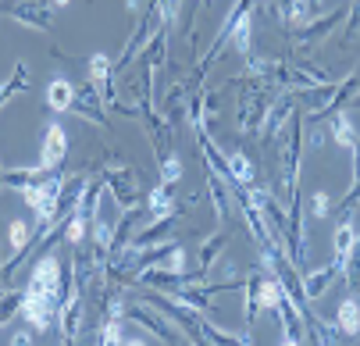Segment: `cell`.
<instances>
[{
	"mask_svg": "<svg viewBox=\"0 0 360 346\" xmlns=\"http://www.w3.org/2000/svg\"><path fill=\"white\" fill-rule=\"evenodd\" d=\"M182 179V158L179 154H168L165 161H161V186H172V182H179Z\"/></svg>",
	"mask_w": 360,
	"mask_h": 346,
	"instance_id": "19",
	"label": "cell"
},
{
	"mask_svg": "<svg viewBox=\"0 0 360 346\" xmlns=\"http://www.w3.org/2000/svg\"><path fill=\"white\" fill-rule=\"evenodd\" d=\"M342 18H346V11H342V8H335V11H332V15H328L325 22H314V25H307V29H303V36H307V39H311V36H325V32H328L332 25H339Z\"/></svg>",
	"mask_w": 360,
	"mask_h": 346,
	"instance_id": "20",
	"label": "cell"
},
{
	"mask_svg": "<svg viewBox=\"0 0 360 346\" xmlns=\"http://www.w3.org/2000/svg\"><path fill=\"white\" fill-rule=\"evenodd\" d=\"M356 25H360V0H356V8L349 11V32H353Z\"/></svg>",
	"mask_w": 360,
	"mask_h": 346,
	"instance_id": "26",
	"label": "cell"
},
{
	"mask_svg": "<svg viewBox=\"0 0 360 346\" xmlns=\"http://www.w3.org/2000/svg\"><path fill=\"white\" fill-rule=\"evenodd\" d=\"M132 321H139L143 328H150L153 335H158L161 342H168V346H189V342H186V339H182V335H179V332L172 328V325H168V318H161L158 311L136 307V311H132Z\"/></svg>",
	"mask_w": 360,
	"mask_h": 346,
	"instance_id": "4",
	"label": "cell"
},
{
	"mask_svg": "<svg viewBox=\"0 0 360 346\" xmlns=\"http://www.w3.org/2000/svg\"><path fill=\"white\" fill-rule=\"evenodd\" d=\"M15 311H22V293H4L0 296V325H4Z\"/></svg>",
	"mask_w": 360,
	"mask_h": 346,
	"instance_id": "22",
	"label": "cell"
},
{
	"mask_svg": "<svg viewBox=\"0 0 360 346\" xmlns=\"http://www.w3.org/2000/svg\"><path fill=\"white\" fill-rule=\"evenodd\" d=\"M89 82H93V93H100L104 101H111V61L104 54L89 58Z\"/></svg>",
	"mask_w": 360,
	"mask_h": 346,
	"instance_id": "9",
	"label": "cell"
},
{
	"mask_svg": "<svg viewBox=\"0 0 360 346\" xmlns=\"http://www.w3.org/2000/svg\"><path fill=\"white\" fill-rule=\"evenodd\" d=\"M225 246H229V236H225V232H218L211 243H203V246H200V264H203V268L218 264V254L225 250Z\"/></svg>",
	"mask_w": 360,
	"mask_h": 346,
	"instance_id": "15",
	"label": "cell"
},
{
	"mask_svg": "<svg viewBox=\"0 0 360 346\" xmlns=\"http://www.w3.org/2000/svg\"><path fill=\"white\" fill-rule=\"evenodd\" d=\"M25 82H29V68H25V65H18V68H15V75H11L8 82H0V108H4L15 93H22V89H25Z\"/></svg>",
	"mask_w": 360,
	"mask_h": 346,
	"instance_id": "14",
	"label": "cell"
},
{
	"mask_svg": "<svg viewBox=\"0 0 360 346\" xmlns=\"http://www.w3.org/2000/svg\"><path fill=\"white\" fill-rule=\"evenodd\" d=\"M225 168H229V186L232 189H246L253 182V161L246 154H239V150L225 154Z\"/></svg>",
	"mask_w": 360,
	"mask_h": 346,
	"instance_id": "8",
	"label": "cell"
},
{
	"mask_svg": "<svg viewBox=\"0 0 360 346\" xmlns=\"http://www.w3.org/2000/svg\"><path fill=\"white\" fill-rule=\"evenodd\" d=\"M125 339H122V328H118V318H111L108 325H104V332H100V346H122Z\"/></svg>",
	"mask_w": 360,
	"mask_h": 346,
	"instance_id": "23",
	"label": "cell"
},
{
	"mask_svg": "<svg viewBox=\"0 0 360 346\" xmlns=\"http://www.w3.org/2000/svg\"><path fill=\"white\" fill-rule=\"evenodd\" d=\"M11 346H32V332H29V328H18V332L11 335Z\"/></svg>",
	"mask_w": 360,
	"mask_h": 346,
	"instance_id": "25",
	"label": "cell"
},
{
	"mask_svg": "<svg viewBox=\"0 0 360 346\" xmlns=\"http://www.w3.org/2000/svg\"><path fill=\"white\" fill-rule=\"evenodd\" d=\"M65 158H68V129L61 125V122H50L46 129H43V143H39V172L43 175H54L61 165H65Z\"/></svg>",
	"mask_w": 360,
	"mask_h": 346,
	"instance_id": "3",
	"label": "cell"
},
{
	"mask_svg": "<svg viewBox=\"0 0 360 346\" xmlns=\"http://www.w3.org/2000/svg\"><path fill=\"white\" fill-rule=\"evenodd\" d=\"M61 289H65V271H61V261L54 254H46L43 261L32 264L29 271V282L22 289V318L29 321V328H39L46 332L54 325V314L61 311Z\"/></svg>",
	"mask_w": 360,
	"mask_h": 346,
	"instance_id": "1",
	"label": "cell"
},
{
	"mask_svg": "<svg viewBox=\"0 0 360 346\" xmlns=\"http://www.w3.org/2000/svg\"><path fill=\"white\" fill-rule=\"evenodd\" d=\"M75 101H79V89L68 82V79H50V86H46V104H50V111H58V115H68L72 108H75Z\"/></svg>",
	"mask_w": 360,
	"mask_h": 346,
	"instance_id": "6",
	"label": "cell"
},
{
	"mask_svg": "<svg viewBox=\"0 0 360 346\" xmlns=\"http://www.w3.org/2000/svg\"><path fill=\"white\" fill-rule=\"evenodd\" d=\"M311 204H314L311 214H314V218H325V214L332 211V196H328V193H314V200H311Z\"/></svg>",
	"mask_w": 360,
	"mask_h": 346,
	"instance_id": "24",
	"label": "cell"
},
{
	"mask_svg": "<svg viewBox=\"0 0 360 346\" xmlns=\"http://www.w3.org/2000/svg\"><path fill=\"white\" fill-rule=\"evenodd\" d=\"M339 328H342L346 335H356V332H360V304L353 300V296L339 304Z\"/></svg>",
	"mask_w": 360,
	"mask_h": 346,
	"instance_id": "12",
	"label": "cell"
},
{
	"mask_svg": "<svg viewBox=\"0 0 360 346\" xmlns=\"http://www.w3.org/2000/svg\"><path fill=\"white\" fill-rule=\"evenodd\" d=\"M146 204H150L153 218H161V214H175V200L168 196V186H158V189H150Z\"/></svg>",
	"mask_w": 360,
	"mask_h": 346,
	"instance_id": "13",
	"label": "cell"
},
{
	"mask_svg": "<svg viewBox=\"0 0 360 346\" xmlns=\"http://www.w3.org/2000/svg\"><path fill=\"white\" fill-rule=\"evenodd\" d=\"M282 346H300V339H296V335H285V339H282Z\"/></svg>",
	"mask_w": 360,
	"mask_h": 346,
	"instance_id": "27",
	"label": "cell"
},
{
	"mask_svg": "<svg viewBox=\"0 0 360 346\" xmlns=\"http://www.w3.org/2000/svg\"><path fill=\"white\" fill-rule=\"evenodd\" d=\"M328 132H332V139L339 143V146H356L360 143V136H356V129H353V118L349 115H332V122H328Z\"/></svg>",
	"mask_w": 360,
	"mask_h": 346,
	"instance_id": "10",
	"label": "cell"
},
{
	"mask_svg": "<svg viewBox=\"0 0 360 346\" xmlns=\"http://www.w3.org/2000/svg\"><path fill=\"white\" fill-rule=\"evenodd\" d=\"M8 15L36 32H46L50 29V4H36V0H22V4H11Z\"/></svg>",
	"mask_w": 360,
	"mask_h": 346,
	"instance_id": "5",
	"label": "cell"
},
{
	"mask_svg": "<svg viewBox=\"0 0 360 346\" xmlns=\"http://www.w3.org/2000/svg\"><path fill=\"white\" fill-rule=\"evenodd\" d=\"M122 346H146V342H143V339H125Z\"/></svg>",
	"mask_w": 360,
	"mask_h": 346,
	"instance_id": "29",
	"label": "cell"
},
{
	"mask_svg": "<svg viewBox=\"0 0 360 346\" xmlns=\"http://www.w3.org/2000/svg\"><path fill=\"white\" fill-rule=\"evenodd\" d=\"M307 321H311V328H314V339H318V346H339V342H335V328H332V325H321V321H314V314H307Z\"/></svg>",
	"mask_w": 360,
	"mask_h": 346,
	"instance_id": "21",
	"label": "cell"
},
{
	"mask_svg": "<svg viewBox=\"0 0 360 346\" xmlns=\"http://www.w3.org/2000/svg\"><path fill=\"white\" fill-rule=\"evenodd\" d=\"M339 271H342V268H339L335 261H328V264L318 268V271H307V275H303V296H307V300H318V296H325L328 286H332V278H335Z\"/></svg>",
	"mask_w": 360,
	"mask_h": 346,
	"instance_id": "7",
	"label": "cell"
},
{
	"mask_svg": "<svg viewBox=\"0 0 360 346\" xmlns=\"http://www.w3.org/2000/svg\"><path fill=\"white\" fill-rule=\"evenodd\" d=\"M72 0H50V8H68Z\"/></svg>",
	"mask_w": 360,
	"mask_h": 346,
	"instance_id": "28",
	"label": "cell"
},
{
	"mask_svg": "<svg viewBox=\"0 0 360 346\" xmlns=\"http://www.w3.org/2000/svg\"><path fill=\"white\" fill-rule=\"evenodd\" d=\"M356 239H360V236H356L353 222L346 218V222H342V225L335 229V257H332V261H335L339 268H342V261L349 257V250H353V243H356Z\"/></svg>",
	"mask_w": 360,
	"mask_h": 346,
	"instance_id": "11",
	"label": "cell"
},
{
	"mask_svg": "<svg viewBox=\"0 0 360 346\" xmlns=\"http://www.w3.org/2000/svg\"><path fill=\"white\" fill-rule=\"evenodd\" d=\"M342 271H346V282H349V289H353V293H360V239L353 243L349 257L342 261Z\"/></svg>",
	"mask_w": 360,
	"mask_h": 346,
	"instance_id": "16",
	"label": "cell"
},
{
	"mask_svg": "<svg viewBox=\"0 0 360 346\" xmlns=\"http://www.w3.org/2000/svg\"><path fill=\"white\" fill-rule=\"evenodd\" d=\"M203 332H207V339L214 346H250V339H239V335H232V332H225L218 325H203Z\"/></svg>",
	"mask_w": 360,
	"mask_h": 346,
	"instance_id": "18",
	"label": "cell"
},
{
	"mask_svg": "<svg viewBox=\"0 0 360 346\" xmlns=\"http://www.w3.org/2000/svg\"><path fill=\"white\" fill-rule=\"evenodd\" d=\"M65 175L54 172V175H43V179H29L22 182V196H25V204L32 207L36 214V229H46V225H54L58 211H61V193H65Z\"/></svg>",
	"mask_w": 360,
	"mask_h": 346,
	"instance_id": "2",
	"label": "cell"
},
{
	"mask_svg": "<svg viewBox=\"0 0 360 346\" xmlns=\"http://www.w3.org/2000/svg\"><path fill=\"white\" fill-rule=\"evenodd\" d=\"M29 236H32L29 222L15 218V222H11V229H8V243H11V250H15V254H22V250H25V243H29Z\"/></svg>",
	"mask_w": 360,
	"mask_h": 346,
	"instance_id": "17",
	"label": "cell"
}]
</instances>
